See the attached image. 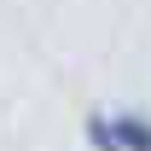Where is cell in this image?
<instances>
[{
  "label": "cell",
  "instance_id": "cell-1",
  "mask_svg": "<svg viewBox=\"0 0 151 151\" xmlns=\"http://www.w3.org/2000/svg\"><path fill=\"white\" fill-rule=\"evenodd\" d=\"M87 139L93 151H151V116L145 111H99L87 116Z\"/></svg>",
  "mask_w": 151,
  "mask_h": 151
}]
</instances>
